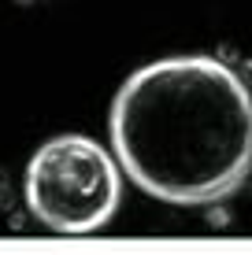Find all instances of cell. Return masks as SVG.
Masks as SVG:
<instances>
[{
  "label": "cell",
  "instance_id": "6da1fadb",
  "mask_svg": "<svg viewBox=\"0 0 252 255\" xmlns=\"http://www.w3.org/2000/svg\"><path fill=\"white\" fill-rule=\"evenodd\" d=\"M108 133L119 166L149 196L219 204L252 174V89L215 56L152 59L119 85Z\"/></svg>",
  "mask_w": 252,
  "mask_h": 255
},
{
  "label": "cell",
  "instance_id": "7a4b0ae2",
  "mask_svg": "<svg viewBox=\"0 0 252 255\" xmlns=\"http://www.w3.org/2000/svg\"><path fill=\"white\" fill-rule=\"evenodd\" d=\"M119 170V159L93 137H52L26 166V207L52 233H97L115 218L123 200Z\"/></svg>",
  "mask_w": 252,
  "mask_h": 255
}]
</instances>
